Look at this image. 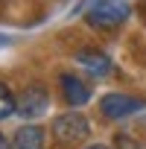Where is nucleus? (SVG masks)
<instances>
[{"instance_id": "nucleus-1", "label": "nucleus", "mask_w": 146, "mask_h": 149, "mask_svg": "<svg viewBox=\"0 0 146 149\" xmlns=\"http://www.w3.org/2000/svg\"><path fill=\"white\" fill-rule=\"evenodd\" d=\"M50 132H53V137H56L58 146H79V143L88 140L91 123H88L85 114H79V111H67V114H58V117L53 120Z\"/></svg>"}, {"instance_id": "nucleus-2", "label": "nucleus", "mask_w": 146, "mask_h": 149, "mask_svg": "<svg viewBox=\"0 0 146 149\" xmlns=\"http://www.w3.org/2000/svg\"><path fill=\"white\" fill-rule=\"evenodd\" d=\"M85 21L97 29H117L129 21V6L120 0H94L85 12Z\"/></svg>"}, {"instance_id": "nucleus-3", "label": "nucleus", "mask_w": 146, "mask_h": 149, "mask_svg": "<svg viewBox=\"0 0 146 149\" xmlns=\"http://www.w3.org/2000/svg\"><path fill=\"white\" fill-rule=\"evenodd\" d=\"M146 108V100L143 97H134V94H120V91H111L99 100V114L105 120H126L137 111Z\"/></svg>"}, {"instance_id": "nucleus-4", "label": "nucleus", "mask_w": 146, "mask_h": 149, "mask_svg": "<svg viewBox=\"0 0 146 149\" xmlns=\"http://www.w3.org/2000/svg\"><path fill=\"white\" fill-rule=\"evenodd\" d=\"M47 108H50V91L41 82H32L18 94V114L24 120H35V117L47 114Z\"/></svg>"}, {"instance_id": "nucleus-5", "label": "nucleus", "mask_w": 146, "mask_h": 149, "mask_svg": "<svg viewBox=\"0 0 146 149\" xmlns=\"http://www.w3.org/2000/svg\"><path fill=\"white\" fill-rule=\"evenodd\" d=\"M73 61H76L82 70H88L91 76H97V79H102V76L111 73V58H108L102 50H97V47H82V50H76V53H73Z\"/></svg>"}, {"instance_id": "nucleus-6", "label": "nucleus", "mask_w": 146, "mask_h": 149, "mask_svg": "<svg viewBox=\"0 0 146 149\" xmlns=\"http://www.w3.org/2000/svg\"><path fill=\"white\" fill-rule=\"evenodd\" d=\"M58 88H61V100L70 105V108H79L91 100V88L85 79H79L76 73H61L58 76Z\"/></svg>"}, {"instance_id": "nucleus-7", "label": "nucleus", "mask_w": 146, "mask_h": 149, "mask_svg": "<svg viewBox=\"0 0 146 149\" xmlns=\"http://www.w3.org/2000/svg\"><path fill=\"white\" fill-rule=\"evenodd\" d=\"M44 140H47V132L35 123H26L12 134V149H44Z\"/></svg>"}, {"instance_id": "nucleus-8", "label": "nucleus", "mask_w": 146, "mask_h": 149, "mask_svg": "<svg viewBox=\"0 0 146 149\" xmlns=\"http://www.w3.org/2000/svg\"><path fill=\"white\" fill-rule=\"evenodd\" d=\"M12 114H18V97L9 91L6 82H0V120H6Z\"/></svg>"}, {"instance_id": "nucleus-9", "label": "nucleus", "mask_w": 146, "mask_h": 149, "mask_svg": "<svg viewBox=\"0 0 146 149\" xmlns=\"http://www.w3.org/2000/svg\"><path fill=\"white\" fill-rule=\"evenodd\" d=\"M114 149H143L131 134H114Z\"/></svg>"}, {"instance_id": "nucleus-10", "label": "nucleus", "mask_w": 146, "mask_h": 149, "mask_svg": "<svg viewBox=\"0 0 146 149\" xmlns=\"http://www.w3.org/2000/svg\"><path fill=\"white\" fill-rule=\"evenodd\" d=\"M0 149H12V143L6 140V134H3V132H0Z\"/></svg>"}, {"instance_id": "nucleus-11", "label": "nucleus", "mask_w": 146, "mask_h": 149, "mask_svg": "<svg viewBox=\"0 0 146 149\" xmlns=\"http://www.w3.org/2000/svg\"><path fill=\"white\" fill-rule=\"evenodd\" d=\"M85 149H111V146H105V143H88Z\"/></svg>"}]
</instances>
